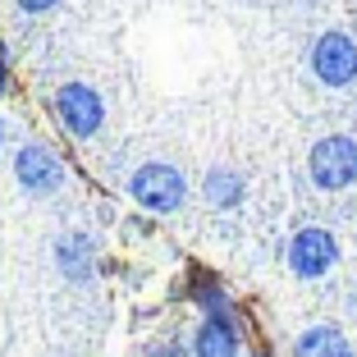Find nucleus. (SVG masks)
I'll use <instances>...</instances> for the list:
<instances>
[{"label": "nucleus", "instance_id": "7", "mask_svg": "<svg viewBox=\"0 0 357 357\" xmlns=\"http://www.w3.org/2000/svg\"><path fill=\"white\" fill-rule=\"evenodd\" d=\"M197 357H238V330H234L229 316H206L197 330V344H192Z\"/></svg>", "mask_w": 357, "mask_h": 357}, {"label": "nucleus", "instance_id": "13", "mask_svg": "<svg viewBox=\"0 0 357 357\" xmlns=\"http://www.w3.org/2000/svg\"><path fill=\"white\" fill-rule=\"evenodd\" d=\"M10 87V60H5V46H0V92Z\"/></svg>", "mask_w": 357, "mask_h": 357}, {"label": "nucleus", "instance_id": "15", "mask_svg": "<svg viewBox=\"0 0 357 357\" xmlns=\"http://www.w3.org/2000/svg\"><path fill=\"white\" fill-rule=\"evenodd\" d=\"M0 147H5V124H0Z\"/></svg>", "mask_w": 357, "mask_h": 357}, {"label": "nucleus", "instance_id": "8", "mask_svg": "<svg viewBox=\"0 0 357 357\" xmlns=\"http://www.w3.org/2000/svg\"><path fill=\"white\" fill-rule=\"evenodd\" d=\"M294 357H353V344L344 339L339 326H312L294 344Z\"/></svg>", "mask_w": 357, "mask_h": 357}, {"label": "nucleus", "instance_id": "4", "mask_svg": "<svg viewBox=\"0 0 357 357\" xmlns=\"http://www.w3.org/2000/svg\"><path fill=\"white\" fill-rule=\"evenodd\" d=\"M312 69L316 78L326 87H344L357 78V46L353 37H344V32H326L321 42L312 46Z\"/></svg>", "mask_w": 357, "mask_h": 357}, {"label": "nucleus", "instance_id": "5", "mask_svg": "<svg viewBox=\"0 0 357 357\" xmlns=\"http://www.w3.org/2000/svg\"><path fill=\"white\" fill-rule=\"evenodd\" d=\"M14 174H19V183L28 192H55L64 183V165H60V156H55L51 147H42V142H28V147L14 156Z\"/></svg>", "mask_w": 357, "mask_h": 357}, {"label": "nucleus", "instance_id": "9", "mask_svg": "<svg viewBox=\"0 0 357 357\" xmlns=\"http://www.w3.org/2000/svg\"><path fill=\"white\" fill-rule=\"evenodd\" d=\"M206 202H211V206H220V211L238 206V202H243V178L234 174V169H211V174H206Z\"/></svg>", "mask_w": 357, "mask_h": 357}, {"label": "nucleus", "instance_id": "3", "mask_svg": "<svg viewBox=\"0 0 357 357\" xmlns=\"http://www.w3.org/2000/svg\"><path fill=\"white\" fill-rule=\"evenodd\" d=\"M55 115L69 124L74 137H92V133H101V124H105V105H101V96H96L92 87L64 83L60 92H55Z\"/></svg>", "mask_w": 357, "mask_h": 357}, {"label": "nucleus", "instance_id": "10", "mask_svg": "<svg viewBox=\"0 0 357 357\" xmlns=\"http://www.w3.org/2000/svg\"><path fill=\"white\" fill-rule=\"evenodd\" d=\"M60 271L69 275V280H78V284L87 280V271H92V243H87L83 234H74V238L60 243Z\"/></svg>", "mask_w": 357, "mask_h": 357}, {"label": "nucleus", "instance_id": "12", "mask_svg": "<svg viewBox=\"0 0 357 357\" xmlns=\"http://www.w3.org/2000/svg\"><path fill=\"white\" fill-rule=\"evenodd\" d=\"M19 5H23L28 14H46V10H55L60 0H19Z\"/></svg>", "mask_w": 357, "mask_h": 357}, {"label": "nucleus", "instance_id": "1", "mask_svg": "<svg viewBox=\"0 0 357 357\" xmlns=\"http://www.w3.org/2000/svg\"><path fill=\"white\" fill-rule=\"evenodd\" d=\"M128 192H133L137 206L156 211V215H169V211L183 206V192H188V183H183V174H178L174 165H160V160H151V165H142V169L133 174Z\"/></svg>", "mask_w": 357, "mask_h": 357}, {"label": "nucleus", "instance_id": "11", "mask_svg": "<svg viewBox=\"0 0 357 357\" xmlns=\"http://www.w3.org/2000/svg\"><path fill=\"white\" fill-rule=\"evenodd\" d=\"M188 294L202 303V312H206V316H229V294H225V289L211 280V275H197Z\"/></svg>", "mask_w": 357, "mask_h": 357}, {"label": "nucleus", "instance_id": "14", "mask_svg": "<svg viewBox=\"0 0 357 357\" xmlns=\"http://www.w3.org/2000/svg\"><path fill=\"white\" fill-rule=\"evenodd\" d=\"M151 357H183V344H165V348H156Z\"/></svg>", "mask_w": 357, "mask_h": 357}, {"label": "nucleus", "instance_id": "6", "mask_svg": "<svg viewBox=\"0 0 357 357\" xmlns=\"http://www.w3.org/2000/svg\"><path fill=\"white\" fill-rule=\"evenodd\" d=\"M339 248H335V234L326 229H303L294 243H289V266H294L303 280H316V275H326L335 266Z\"/></svg>", "mask_w": 357, "mask_h": 357}, {"label": "nucleus", "instance_id": "2", "mask_svg": "<svg viewBox=\"0 0 357 357\" xmlns=\"http://www.w3.org/2000/svg\"><path fill=\"white\" fill-rule=\"evenodd\" d=\"M312 178L321 188H348L357 178V142L353 137H321L312 147Z\"/></svg>", "mask_w": 357, "mask_h": 357}]
</instances>
